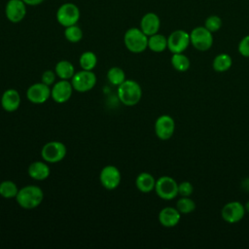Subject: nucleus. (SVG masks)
Instances as JSON below:
<instances>
[{"mask_svg":"<svg viewBox=\"0 0 249 249\" xmlns=\"http://www.w3.org/2000/svg\"><path fill=\"white\" fill-rule=\"evenodd\" d=\"M18 204L23 209H34L38 207L44 199L43 190L35 185H28L20 188L16 196Z\"/></svg>","mask_w":249,"mask_h":249,"instance_id":"obj_1","label":"nucleus"},{"mask_svg":"<svg viewBox=\"0 0 249 249\" xmlns=\"http://www.w3.org/2000/svg\"><path fill=\"white\" fill-rule=\"evenodd\" d=\"M118 97L125 106H134L141 100L142 89L140 85L133 80H125L118 86Z\"/></svg>","mask_w":249,"mask_h":249,"instance_id":"obj_2","label":"nucleus"},{"mask_svg":"<svg viewBox=\"0 0 249 249\" xmlns=\"http://www.w3.org/2000/svg\"><path fill=\"white\" fill-rule=\"evenodd\" d=\"M124 44L130 53H140L148 49V36L139 27H130L124 32Z\"/></svg>","mask_w":249,"mask_h":249,"instance_id":"obj_3","label":"nucleus"},{"mask_svg":"<svg viewBox=\"0 0 249 249\" xmlns=\"http://www.w3.org/2000/svg\"><path fill=\"white\" fill-rule=\"evenodd\" d=\"M81 17L79 7L72 2L62 3L56 10V21L63 27L77 24Z\"/></svg>","mask_w":249,"mask_h":249,"instance_id":"obj_4","label":"nucleus"},{"mask_svg":"<svg viewBox=\"0 0 249 249\" xmlns=\"http://www.w3.org/2000/svg\"><path fill=\"white\" fill-rule=\"evenodd\" d=\"M191 45L199 52L208 51L213 45V35L206 27L196 26L190 32Z\"/></svg>","mask_w":249,"mask_h":249,"instance_id":"obj_5","label":"nucleus"},{"mask_svg":"<svg viewBox=\"0 0 249 249\" xmlns=\"http://www.w3.org/2000/svg\"><path fill=\"white\" fill-rule=\"evenodd\" d=\"M66 154L67 148L60 141H50L41 150V157L48 163H55L62 160Z\"/></svg>","mask_w":249,"mask_h":249,"instance_id":"obj_6","label":"nucleus"},{"mask_svg":"<svg viewBox=\"0 0 249 249\" xmlns=\"http://www.w3.org/2000/svg\"><path fill=\"white\" fill-rule=\"evenodd\" d=\"M156 194L164 200H171L178 196V183L170 176H161L156 180Z\"/></svg>","mask_w":249,"mask_h":249,"instance_id":"obj_7","label":"nucleus"},{"mask_svg":"<svg viewBox=\"0 0 249 249\" xmlns=\"http://www.w3.org/2000/svg\"><path fill=\"white\" fill-rule=\"evenodd\" d=\"M96 76L91 70H81L75 72L71 78V84L74 90L78 92H87L92 89L96 84Z\"/></svg>","mask_w":249,"mask_h":249,"instance_id":"obj_8","label":"nucleus"},{"mask_svg":"<svg viewBox=\"0 0 249 249\" xmlns=\"http://www.w3.org/2000/svg\"><path fill=\"white\" fill-rule=\"evenodd\" d=\"M190 45V33L183 29L174 30L167 37V49L172 53H184Z\"/></svg>","mask_w":249,"mask_h":249,"instance_id":"obj_9","label":"nucleus"},{"mask_svg":"<svg viewBox=\"0 0 249 249\" xmlns=\"http://www.w3.org/2000/svg\"><path fill=\"white\" fill-rule=\"evenodd\" d=\"M4 13L6 18L12 23H18L27 14V5L22 0H8Z\"/></svg>","mask_w":249,"mask_h":249,"instance_id":"obj_10","label":"nucleus"},{"mask_svg":"<svg viewBox=\"0 0 249 249\" xmlns=\"http://www.w3.org/2000/svg\"><path fill=\"white\" fill-rule=\"evenodd\" d=\"M245 207L239 201H230L226 203L222 210L221 216L223 220L229 224H235L241 221L245 215Z\"/></svg>","mask_w":249,"mask_h":249,"instance_id":"obj_11","label":"nucleus"},{"mask_svg":"<svg viewBox=\"0 0 249 249\" xmlns=\"http://www.w3.org/2000/svg\"><path fill=\"white\" fill-rule=\"evenodd\" d=\"M99 180L103 188L112 191L117 189L121 184L122 175L116 166L106 165L100 171Z\"/></svg>","mask_w":249,"mask_h":249,"instance_id":"obj_12","label":"nucleus"},{"mask_svg":"<svg viewBox=\"0 0 249 249\" xmlns=\"http://www.w3.org/2000/svg\"><path fill=\"white\" fill-rule=\"evenodd\" d=\"M175 130V122L169 115H161L155 122V133L160 140H168Z\"/></svg>","mask_w":249,"mask_h":249,"instance_id":"obj_13","label":"nucleus"},{"mask_svg":"<svg viewBox=\"0 0 249 249\" xmlns=\"http://www.w3.org/2000/svg\"><path fill=\"white\" fill-rule=\"evenodd\" d=\"M73 87L68 80H59L54 83L51 89V97L58 104L65 103L70 99L73 93Z\"/></svg>","mask_w":249,"mask_h":249,"instance_id":"obj_14","label":"nucleus"},{"mask_svg":"<svg viewBox=\"0 0 249 249\" xmlns=\"http://www.w3.org/2000/svg\"><path fill=\"white\" fill-rule=\"evenodd\" d=\"M26 97L33 104H43L51 97V89L42 82L33 84L27 89Z\"/></svg>","mask_w":249,"mask_h":249,"instance_id":"obj_15","label":"nucleus"},{"mask_svg":"<svg viewBox=\"0 0 249 249\" xmlns=\"http://www.w3.org/2000/svg\"><path fill=\"white\" fill-rule=\"evenodd\" d=\"M139 28L149 37L159 32L160 28V17L154 12L146 13L140 19Z\"/></svg>","mask_w":249,"mask_h":249,"instance_id":"obj_16","label":"nucleus"},{"mask_svg":"<svg viewBox=\"0 0 249 249\" xmlns=\"http://www.w3.org/2000/svg\"><path fill=\"white\" fill-rule=\"evenodd\" d=\"M0 103L4 111L9 113L15 112L20 105V95L17 89H9L3 92Z\"/></svg>","mask_w":249,"mask_h":249,"instance_id":"obj_17","label":"nucleus"},{"mask_svg":"<svg viewBox=\"0 0 249 249\" xmlns=\"http://www.w3.org/2000/svg\"><path fill=\"white\" fill-rule=\"evenodd\" d=\"M181 219V213L175 207L166 206L159 213V222L164 228H173L178 225Z\"/></svg>","mask_w":249,"mask_h":249,"instance_id":"obj_18","label":"nucleus"},{"mask_svg":"<svg viewBox=\"0 0 249 249\" xmlns=\"http://www.w3.org/2000/svg\"><path fill=\"white\" fill-rule=\"evenodd\" d=\"M27 173L32 179L37 181H43L50 176L51 169L49 164L45 160H36L29 164L27 168Z\"/></svg>","mask_w":249,"mask_h":249,"instance_id":"obj_19","label":"nucleus"},{"mask_svg":"<svg viewBox=\"0 0 249 249\" xmlns=\"http://www.w3.org/2000/svg\"><path fill=\"white\" fill-rule=\"evenodd\" d=\"M135 186L142 193H150L155 190L156 179L149 172H141L135 179Z\"/></svg>","mask_w":249,"mask_h":249,"instance_id":"obj_20","label":"nucleus"},{"mask_svg":"<svg viewBox=\"0 0 249 249\" xmlns=\"http://www.w3.org/2000/svg\"><path fill=\"white\" fill-rule=\"evenodd\" d=\"M148 49L154 53H162L167 49V37L156 33L148 37Z\"/></svg>","mask_w":249,"mask_h":249,"instance_id":"obj_21","label":"nucleus"},{"mask_svg":"<svg viewBox=\"0 0 249 249\" xmlns=\"http://www.w3.org/2000/svg\"><path fill=\"white\" fill-rule=\"evenodd\" d=\"M54 72L61 80H71L75 74V67L68 60H60L55 64Z\"/></svg>","mask_w":249,"mask_h":249,"instance_id":"obj_22","label":"nucleus"},{"mask_svg":"<svg viewBox=\"0 0 249 249\" xmlns=\"http://www.w3.org/2000/svg\"><path fill=\"white\" fill-rule=\"evenodd\" d=\"M232 65V58L230 54L222 53L216 55L212 61V67L214 71L223 73L228 71Z\"/></svg>","mask_w":249,"mask_h":249,"instance_id":"obj_23","label":"nucleus"},{"mask_svg":"<svg viewBox=\"0 0 249 249\" xmlns=\"http://www.w3.org/2000/svg\"><path fill=\"white\" fill-rule=\"evenodd\" d=\"M170 62H171L172 67L178 72H186L187 70H189V68L191 66L189 57L187 55H185L183 53H172Z\"/></svg>","mask_w":249,"mask_h":249,"instance_id":"obj_24","label":"nucleus"},{"mask_svg":"<svg viewBox=\"0 0 249 249\" xmlns=\"http://www.w3.org/2000/svg\"><path fill=\"white\" fill-rule=\"evenodd\" d=\"M79 64L83 70H92L97 64V56L91 51L84 52L80 55Z\"/></svg>","mask_w":249,"mask_h":249,"instance_id":"obj_25","label":"nucleus"},{"mask_svg":"<svg viewBox=\"0 0 249 249\" xmlns=\"http://www.w3.org/2000/svg\"><path fill=\"white\" fill-rule=\"evenodd\" d=\"M18 190L16 183L11 180H5L0 183V196L4 198H16Z\"/></svg>","mask_w":249,"mask_h":249,"instance_id":"obj_26","label":"nucleus"},{"mask_svg":"<svg viewBox=\"0 0 249 249\" xmlns=\"http://www.w3.org/2000/svg\"><path fill=\"white\" fill-rule=\"evenodd\" d=\"M107 79L113 86H120L125 81V73L121 67H111L107 71Z\"/></svg>","mask_w":249,"mask_h":249,"instance_id":"obj_27","label":"nucleus"},{"mask_svg":"<svg viewBox=\"0 0 249 249\" xmlns=\"http://www.w3.org/2000/svg\"><path fill=\"white\" fill-rule=\"evenodd\" d=\"M196 202L190 196H181L176 202V208L181 214H190L196 210Z\"/></svg>","mask_w":249,"mask_h":249,"instance_id":"obj_28","label":"nucleus"},{"mask_svg":"<svg viewBox=\"0 0 249 249\" xmlns=\"http://www.w3.org/2000/svg\"><path fill=\"white\" fill-rule=\"evenodd\" d=\"M64 37L70 43H78L83 39V30L77 25H70L64 29Z\"/></svg>","mask_w":249,"mask_h":249,"instance_id":"obj_29","label":"nucleus"},{"mask_svg":"<svg viewBox=\"0 0 249 249\" xmlns=\"http://www.w3.org/2000/svg\"><path fill=\"white\" fill-rule=\"evenodd\" d=\"M222 18L216 15H211L207 17L204 21V27H206L212 33L219 31L222 27Z\"/></svg>","mask_w":249,"mask_h":249,"instance_id":"obj_30","label":"nucleus"},{"mask_svg":"<svg viewBox=\"0 0 249 249\" xmlns=\"http://www.w3.org/2000/svg\"><path fill=\"white\" fill-rule=\"evenodd\" d=\"M194 193V186L189 181H183L178 184V195L181 196H191Z\"/></svg>","mask_w":249,"mask_h":249,"instance_id":"obj_31","label":"nucleus"},{"mask_svg":"<svg viewBox=\"0 0 249 249\" xmlns=\"http://www.w3.org/2000/svg\"><path fill=\"white\" fill-rule=\"evenodd\" d=\"M237 51L238 53L244 56V57H249V34L245 35L238 43L237 46Z\"/></svg>","mask_w":249,"mask_h":249,"instance_id":"obj_32","label":"nucleus"},{"mask_svg":"<svg viewBox=\"0 0 249 249\" xmlns=\"http://www.w3.org/2000/svg\"><path fill=\"white\" fill-rule=\"evenodd\" d=\"M55 78H56V74L54 71H52V70H46L43 74H42V77H41V82L44 83L45 85L51 87L54 84V81H55Z\"/></svg>","mask_w":249,"mask_h":249,"instance_id":"obj_33","label":"nucleus"},{"mask_svg":"<svg viewBox=\"0 0 249 249\" xmlns=\"http://www.w3.org/2000/svg\"><path fill=\"white\" fill-rule=\"evenodd\" d=\"M26 5L27 7L30 6V7H34V6H38L40 4H42L45 0H22Z\"/></svg>","mask_w":249,"mask_h":249,"instance_id":"obj_34","label":"nucleus"},{"mask_svg":"<svg viewBox=\"0 0 249 249\" xmlns=\"http://www.w3.org/2000/svg\"><path fill=\"white\" fill-rule=\"evenodd\" d=\"M244 207H245V210H246L247 212H249V200H247V201H246V203H245Z\"/></svg>","mask_w":249,"mask_h":249,"instance_id":"obj_35","label":"nucleus"}]
</instances>
